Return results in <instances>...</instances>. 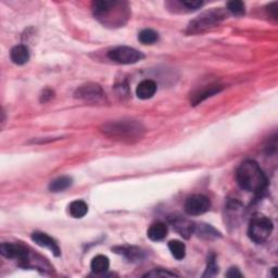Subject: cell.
Wrapping results in <instances>:
<instances>
[{
    "instance_id": "cell-15",
    "label": "cell",
    "mask_w": 278,
    "mask_h": 278,
    "mask_svg": "<svg viewBox=\"0 0 278 278\" xmlns=\"http://www.w3.org/2000/svg\"><path fill=\"white\" fill-rule=\"evenodd\" d=\"M114 251H116V253H120V255H123L126 258H128V260L133 261V262L141 261L144 258V257H145L144 252L141 251L140 249L134 248V247L115 248Z\"/></svg>"
},
{
    "instance_id": "cell-10",
    "label": "cell",
    "mask_w": 278,
    "mask_h": 278,
    "mask_svg": "<svg viewBox=\"0 0 278 278\" xmlns=\"http://www.w3.org/2000/svg\"><path fill=\"white\" fill-rule=\"evenodd\" d=\"M31 238H32L33 242H35L37 246H40L42 248H46L48 249V250H50L53 256H56V257L61 256V249L59 245H58V242L52 237L47 235V234L42 233V232H35L32 234Z\"/></svg>"
},
{
    "instance_id": "cell-17",
    "label": "cell",
    "mask_w": 278,
    "mask_h": 278,
    "mask_svg": "<svg viewBox=\"0 0 278 278\" xmlns=\"http://www.w3.org/2000/svg\"><path fill=\"white\" fill-rule=\"evenodd\" d=\"M73 184V178L70 176H60L53 179L49 184V190L51 192H64L67 188H70Z\"/></svg>"
},
{
    "instance_id": "cell-1",
    "label": "cell",
    "mask_w": 278,
    "mask_h": 278,
    "mask_svg": "<svg viewBox=\"0 0 278 278\" xmlns=\"http://www.w3.org/2000/svg\"><path fill=\"white\" fill-rule=\"evenodd\" d=\"M95 18L107 27H121L129 19V8L123 1L99 0L92 2Z\"/></svg>"
},
{
    "instance_id": "cell-2",
    "label": "cell",
    "mask_w": 278,
    "mask_h": 278,
    "mask_svg": "<svg viewBox=\"0 0 278 278\" xmlns=\"http://www.w3.org/2000/svg\"><path fill=\"white\" fill-rule=\"evenodd\" d=\"M236 179L240 188L248 192L261 193L267 186L266 175L255 160H246L239 165Z\"/></svg>"
},
{
    "instance_id": "cell-28",
    "label": "cell",
    "mask_w": 278,
    "mask_h": 278,
    "mask_svg": "<svg viewBox=\"0 0 278 278\" xmlns=\"http://www.w3.org/2000/svg\"><path fill=\"white\" fill-rule=\"evenodd\" d=\"M277 9H278V2H272L270 6L267 7V11L270 13V16L275 19H277Z\"/></svg>"
},
{
    "instance_id": "cell-27",
    "label": "cell",
    "mask_w": 278,
    "mask_h": 278,
    "mask_svg": "<svg viewBox=\"0 0 278 278\" xmlns=\"http://www.w3.org/2000/svg\"><path fill=\"white\" fill-rule=\"evenodd\" d=\"M53 98V91L49 88L43 90L41 95V102H47Z\"/></svg>"
},
{
    "instance_id": "cell-3",
    "label": "cell",
    "mask_w": 278,
    "mask_h": 278,
    "mask_svg": "<svg viewBox=\"0 0 278 278\" xmlns=\"http://www.w3.org/2000/svg\"><path fill=\"white\" fill-rule=\"evenodd\" d=\"M102 133L115 140L133 143L139 140L145 133L144 125L138 121L120 120L112 121L102 126Z\"/></svg>"
},
{
    "instance_id": "cell-11",
    "label": "cell",
    "mask_w": 278,
    "mask_h": 278,
    "mask_svg": "<svg viewBox=\"0 0 278 278\" xmlns=\"http://www.w3.org/2000/svg\"><path fill=\"white\" fill-rule=\"evenodd\" d=\"M157 83L152 80H145L141 83H139V85L136 88V95L139 99L147 100L152 98L155 92H157Z\"/></svg>"
},
{
    "instance_id": "cell-21",
    "label": "cell",
    "mask_w": 278,
    "mask_h": 278,
    "mask_svg": "<svg viewBox=\"0 0 278 278\" xmlns=\"http://www.w3.org/2000/svg\"><path fill=\"white\" fill-rule=\"evenodd\" d=\"M168 246L172 256L176 258V260L180 261L186 257V246H185V243H183L182 241L171 240Z\"/></svg>"
},
{
    "instance_id": "cell-26",
    "label": "cell",
    "mask_w": 278,
    "mask_h": 278,
    "mask_svg": "<svg viewBox=\"0 0 278 278\" xmlns=\"http://www.w3.org/2000/svg\"><path fill=\"white\" fill-rule=\"evenodd\" d=\"M180 4L186 8L188 11H196L203 6V1H200V0H184V1H180Z\"/></svg>"
},
{
    "instance_id": "cell-12",
    "label": "cell",
    "mask_w": 278,
    "mask_h": 278,
    "mask_svg": "<svg viewBox=\"0 0 278 278\" xmlns=\"http://www.w3.org/2000/svg\"><path fill=\"white\" fill-rule=\"evenodd\" d=\"M10 58L14 64L24 65L30 60V49L25 45H18L11 49Z\"/></svg>"
},
{
    "instance_id": "cell-18",
    "label": "cell",
    "mask_w": 278,
    "mask_h": 278,
    "mask_svg": "<svg viewBox=\"0 0 278 278\" xmlns=\"http://www.w3.org/2000/svg\"><path fill=\"white\" fill-rule=\"evenodd\" d=\"M193 234H197L199 237L204 239H215L221 237V234L216 229H214L211 225H206V224H199V225L194 224Z\"/></svg>"
},
{
    "instance_id": "cell-13",
    "label": "cell",
    "mask_w": 278,
    "mask_h": 278,
    "mask_svg": "<svg viewBox=\"0 0 278 278\" xmlns=\"http://www.w3.org/2000/svg\"><path fill=\"white\" fill-rule=\"evenodd\" d=\"M168 233L169 229L167 224L162 222H155L151 224V226L147 232V236L152 241H161L168 236Z\"/></svg>"
},
{
    "instance_id": "cell-4",
    "label": "cell",
    "mask_w": 278,
    "mask_h": 278,
    "mask_svg": "<svg viewBox=\"0 0 278 278\" xmlns=\"http://www.w3.org/2000/svg\"><path fill=\"white\" fill-rule=\"evenodd\" d=\"M227 14L221 9H214L202 13L197 19L189 23L187 33L188 34H198L209 30L210 27L218 25L224 19L226 18Z\"/></svg>"
},
{
    "instance_id": "cell-9",
    "label": "cell",
    "mask_w": 278,
    "mask_h": 278,
    "mask_svg": "<svg viewBox=\"0 0 278 278\" xmlns=\"http://www.w3.org/2000/svg\"><path fill=\"white\" fill-rule=\"evenodd\" d=\"M0 253L7 258H14V260H19L20 262L26 263L30 262V255L25 247L22 245H18V243H10V242H3L0 246Z\"/></svg>"
},
{
    "instance_id": "cell-7",
    "label": "cell",
    "mask_w": 278,
    "mask_h": 278,
    "mask_svg": "<svg viewBox=\"0 0 278 278\" xmlns=\"http://www.w3.org/2000/svg\"><path fill=\"white\" fill-rule=\"evenodd\" d=\"M76 99L83 100L90 104H101L106 100V94L104 89L98 84L94 83H87L80 86L74 92Z\"/></svg>"
},
{
    "instance_id": "cell-25",
    "label": "cell",
    "mask_w": 278,
    "mask_h": 278,
    "mask_svg": "<svg viewBox=\"0 0 278 278\" xmlns=\"http://www.w3.org/2000/svg\"><path fill=\"white\" fill-rule=\"evenodd\" d=\"M145 277H176L177 275L175 273H172L170 271H165V270H161V268H158V270H152L151 272L147 273V274L144 275Z\"/></svg>"
},
{
    "instance_id": "cell-14",
    "label": "cell",
    "mask_w": 278,
    "mask_h": 278,
    "mask_svg": "<svg viewBox=\"0 0 278 278\" xmlns=\"http://www.w3.org/2000/svg\"><path fill=\"white\" fill-rule=\"evenodd\" d=\"M172 225L180 236L185 238H189V236L194 232V224L183 218H174L172 221Z\"/></svg>"
},
{
    "instance_id": "cell-19",
    "label": "cell",
    "mask_w": 278,
    "mask_h": 278,
    "mask_svg": "<svg viewBox=\"0 0 278 278\" xmlns=\"http://www.w3.org/2000/svg\"><path fill=\"white\" fill-rule=\"evenodd\" d=\"M221 90H222V86H217V85H215V86H209V87H207V88H204L200 92H198L196 96H193L192 105L197 106L199 104H201L202 101L210 98V97H212L214 95L218 94V92L221 91Z\"/></svg>"
},
{
    "instance_id": "cell-8",
    "label": "cell",
    "mask_w": 278,
    "mask_h": 278,
    "mask_svg": "<svg viewBox=\"0 0 278 278\" xmlns=\"http://www.w3.org/2000/svg\"><path fill=\"white\" fill-rule=\"evenodd\" d=\"M211 208V201L204 194H192L185 202V212L190 216L202 215Z\"/></svg>"
},
{
    "instance_id": "cell-29",
    "label": "cell",
    "mask_w": 278,
    "mask_h": 278,
    "mask_svg": "<svg viewBox=\"0 0 278 278\" xmlns=\"http://www.w3.org/2000/svg\"><path fill=\"white\" fill-rule=\"evenodd\" d=\"M227 277H242V274L237 267H231L226 273Z\"/></svg>"
},
{
    "instance_id": "cell-30",
    "label": "cell",
    "mask_w": 278,
    "mask_h": 278,
    "mask_svg": "<svg viewBox=\"0 0 278 278\" xmlns=\"http://www.w3.org/2000/svg\"><path fill=\"white\" fill-rule=\"evenodd\" d=\"M276 271H277V267H274V268H273V270H272V272H273V277H276V273H275Z\"/></svg>"
},
{
    "instance_id": "cell-6",
    "label": "cell",
    "mask_w": 278,
    "mask_h": 278,
    "mask_svg": "<svg viewBox=\"0 0 278 278\" xmlns=\"http://www.w3.org/2000/svg\"><path fill=\"white\" fill-rule=\"evenodd\" d=\"M108 58L119 64H134L145 58L144 53L135 48L128 46H120L113 48L108 52Z\"/></svg>"
},
{
    "instance_id": "cell-22",
    "label": "cell",
    "mask_w": 278,
    "mask_h": 278,
    "mask_svg": "<svg viewBox=\"0 0 278 278\" xmlns=\"http://www.w3.org/2000/svg\"><path fill=\"white\" fill-rule=\"evenodd\" d=\"M138 41L143 45H152L159 41V34L150 28H145L139 33Z\"/></svg>"
},
{
    "instance_id": "cell-16",
    "label": "cell",
    "mask_w": 278,
    "mask_h": 278,
    "mask_svg": "<svg viewBox=\"0 0 278 278\" xmlns=\"http://www.w3.org/2000/svg\"><path fill=\"white\" fill-rule=\"evenodd\" d=\"M109 266H110V261L109 258L107 257L106 256H97L94 258H92V261L90 263V268L91 271L95 273V274H104L107 271L109 270Z\"/></svg>"
},
{
    "instance_id": "cell-20",
    "label": "cell",
    "mask_w": 278,
    "mask_h": 278,
    "mask_svg": "<svg viewBox=\"0 0 278 278\" xmlns=\"http://www.w3.org/2000/svg\"><path fill=\"white\" fill-rule=\"evenodd\" d=\"M69 212L74 218H82L88 212V206L83 200H75L69 206Z\"/></svg>"
},
{
    "instance_id": "cell-24",
    "label": "cell",
    "mask_w": 278,
    "mask_h": 278,
    "mask_svg": "<svg viewBox=\"0 0 278 278\" xmlns=\"http://www.w3.org/2000/svg\"><path fill=\"white\" fill-rule=\"evenodd\" d=\"M218 272V266L216 265L215 262V257L212 256L209 257L208 260V266H207V271L203 274V277H208V276H213L215 275L216 273Z\"/></svg>"
},
{
    "instance_id": "cell-23",
    "label": "cell",
    "mask_w": 278,
    "mask_h": 278,
    "mask_svg": "<svg viewBox=\"0 0 278 278\" xmlns=\"http://www.w3.org/2000/svg\"><path fill=\"white\" fill-rule=\"evenodd\" d=\"M245 2L239 1V0H233V1H229L227 3V10L229 12H232L234 16H243L245 14Z\"/></svg>"
},
{
    "instance_id": "cell-5",
    "label": "cell",
    "mask_w": 278,
    "mask_h": 278,
    "mask_svg": "<svg viewBox=\"0 0 278 278\" xmlns=\"http://www.w3.org/2000/svg\"><path fill=\"white\" fill-rule=\"evenodd\" d=\"M273 222L264 215H257L252 217L248 227V236L253 242H265L273 232Z\"/></svg>"
}]
</instances>
